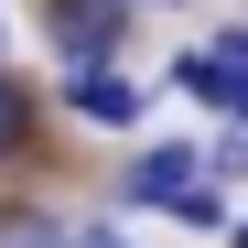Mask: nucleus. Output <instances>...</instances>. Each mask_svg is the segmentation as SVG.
Masks as SVG:
<instances>
[{"label":"nucleus","instance_id":"1","mask_svg":"<svg viewBox=\"0 0 248 248\" xmlns=\"http://www.w3.org/2000/svg\"><path fill=\"white\" fill-rule=\"evenodd\" d=\"M44 44H54L65 65L130 54V0H44Z\"/></svg>","mask_w":248,"mask_h":248},{"label":"nucleus","instance_id":"2","mask_svg":"<svg viewBox=\"0 0 248 248\" xmlns=\"http://www.w3.org/2000/svg\"><path fill=\"white\" fill-rule=\"evenodd\" d=\"M205 140H151L140 162H130V173H119V205H173L194 173H205V162H194Z\"/></svg>","mask_w":248,"mask_h":248},{"label":"nucleus","instance_id":"3","mask_svg":"<svg viewBox=\"0 0 248 248\" xmlns=\"http://www.w3.org/2000/svg\"><path fill=\"white\" fill-rule=\"evenodd\" d=\"M65 108L97 119V130H140V87H130L119 65H76V76H65Z\"/></svg>","mask_w":248,"mask_h":248},{"label":"nucleus","instance_id":"4","mask_svg":"<svg viewBox=\"0 0 248 248\" xmlns=\"http://www.w3.org/2000/svg\"><path fill=\"white\" fill-rule=\"evenodd\" d=\"M173 87H184L194 108H216V119H248V76H237V65H216L205 44H194V54H173Z\"/></svg>","mask_w":248,"mask_h":248},{"label":"nucleus","instance_id":"5","mask_svg":"<svg viewBox=\"0 0 248 248\" xmlns=\"http://www.w3.org/2000/svg\"><path fill=\"white\" fill-rule=\"evenodd\" d=\"M0 248H76V227L54 205H0Z\"/></svg>","mask_w":248,"mask_h":248},{"label":"nucleus","instance_id":"6","mask_svg":"<svg viewBox=\"0 0 248 248\" xmlns=\"http://www.w3.org/2000/svg\"><path fill=\"white\" fill-rule=\"evenodd\" d=\"M32 130H44L32 87H22V76H0V162H22V151H32Z\"/></svg>","mask_w":248,"mask_h":248},{"label":"nucleus","instance_id":"7","mask_svg":"<svg viewBox=\"0 0 248 248\" xmlns=\"http://www.w3.org/2000/svg\"><path fill=\"white\" fill-rule=\"evenodd\" d=\"M194 162H205V184H248V119H227V140L194 151Z\"/></svg>","mask_w":248,"mask_h":248},{"label":"nucleus","instance_id":"8","mask_svg":"<svg viewBox=\"0 0 248 248\" xmlns=\"http://www.w3.org/2000/svg\"><path fill=\"white\" fill-rule=\"evenodd\" d=\"M205 54H216V65H237V76H248V22H227V32H205Z\"/></svg>","mask_w":248,"mask_h":248},{"label":"nucleus","instance_id":"9","mask_svg":"<svg viewBox=\"0 0 248 248\" xmlns=\"http://www.w3.org/2000/svg\"><path fill=\"white\" fill-rule=\"evenodd\" d=\"M76 248H130V237H97V227H76Z\"/></svg>","mask_w":248,"mask_h":248},{"label":"nucleus","instance_id":"10","mask_svg":"<svg viewBox=\"0 0 248 248\" xmlns=\"http://www.w3.org/2000/svg\"><path fill=\"white\" fill-rule=\"evenodd\" d=\"M237 248H248V227H237Z\"/></svg>","mask_w":248,"mask_h":248}]
</instances>
